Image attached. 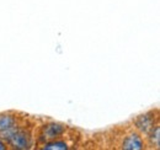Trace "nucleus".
Here are the masks:
<instances>
[{"label":"nucleus","instance_id":"nucleus-5","mask_svg":"<svg viewBox=\"0 0 160 150\" xmlns=\"http://www.w3.org/2000/svg\"><path fill=\"white\" fill-rule=\"evenodd\" d=\"M18 124V117L12 113H0V135Z\"/></svg>","mask_w":160,"mask_h":150},{"label":"nucleus","instance_id":"nucleus-2","mask_svg":"<svg viewBox=\"0 0 160 150\" xmlns=\"http://www.w3.org/2000/svg\"><path fill=\"white\" fill-rule=\"evenodd\" d=\"M67 126L62 123H48L42 127L40 133V142L48 143L56 139H59L60 137L67 132Z\"/></svg>","mask_w":160,"mask_h":150},{"label":"nucleus","instance_id":"nucleus-7","mask_svg":"<svg viewBox=\"0 0 160 150\" xmlns=\"http://www.w3.org/2000/svg\"><path fill=\"white\" fill-rule=\"evenodd\" d=\"M148 135H149V140H150L152 145H154L155 148H159L160 147V127H159V124H157V126L150 131V133H149Z\"/></svg>","mask_w":160,"mask_h":150},{"label":"nucleus","instance_id":"nucleus-3","mask_svg":"<svg viewBox=\"0 0 160 150\" xmlns=\"http://www.w3.org/2000/svg\"><path fill=\"white\" fill-rule=\"evenodd\" d=\"M158 118L154 117V112H148L144 113V114H140L138 116L136 119H134V126L138 131L144 134V135H148L150 131L158 124L157 123Z\"/></svg>","mask_w":160,"mask_h":150},{"label":"nucleus","instance_id":"nucleus-1","mask_svg":"<svg viewBox=\"0 0 160 150\" xmlns=\"http://www.w3.org/2000/svg\"><path fill=\"white\" fill-rule=\"evenodd\" d=\"M0 138L6 140V144L15 149H30L32 147V134L20 124H16L10 131L1 134Z\"/></svg>","mask_w":160,"mask_h":150},{"label":"nucleus","instance_id":"nucleus-6","mask_svg":"<svg viewBox=\"0 0 160 150\" xmlns=\"http://www.w3.org/2000/svg\"><path fill=\"white\" fill-rule=\"evenodd\" d=\"M43 149L47 150H59V149H68L69 148V144L67 142H63V140H52V142H48V143H44Z\"/></svg>","mask_w":160,"mask_h":150},{"label":"nucleus","instance_id":"nucleus-8","mask_svg":"<svg viewBox=\"0 0 160 150\" xmlns=\"http://www.w3.org/2000/svg\"><path fill=\"white\" fill-rule=\"evenodd\" d=\"M0 149H6V144L1 140V138H0Z\"/></svg>","mask_w":160,"mask_h":150},{"label":"nucleus","instance_id":"nucleus-4","mask_svg":"<svg viewBox=\"0 0 160 150\" xmlns=\"http://www.w3.org/2000/svg\"><path fill=\"white\" fill-rule=\"evenodd\" d=\"M144 148V140L140 137V134L133 132L124 137L122 142V149L126 150H139Z\"/></svg>","mask_w":160,"mask_h":150}]
</instances>
